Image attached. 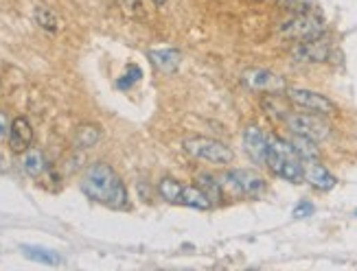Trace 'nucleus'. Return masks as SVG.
<instances>
[{
  "label": "nucleus",
  "mask_w": 357,
  "mask_h": 271,
  "mask_svg": "<svg viewBox=\"0 0 357 271\" xmlns=\"http://www.w3.org/2000/svg\"><path fill=\"white\" fill-rule=\"evenodd\" d=\"M82 190L90 201L103 203L107 208L126 210L130 206L126 184H123V180L116 175V171L105 162H95L86 169L84 180H82Z\"/></svg>",
  "instance_id": "f257e3e1"
},
{
  "label": "nucleus",
  "mask_w": 357,
  "mask_h": 271,
  "mask_svg": "<svg viewBox=\"0 0 357 271\" xmlns=\"http://www.w3.org/2000/svg\"><path fill=\"white\" fill-rule=\"evenodd\" d=\"M266 167L289 184H301L305 180V162L303 157L291 147L289 140L283 138H270L268 147V162Z\"/></svg>",
  "instance_id": "f03ea898"
},
{
  "label": "nucleus",
  "mask_w": 357,
  "mask_h": 271,
  "mask_svg": "<svg viewBox=\"0 0 357 271\" xmlns=\"http://www.w3.org/2000/svg\"><path fill=\"white\" fill-rule=\"evenodd\" d=\"M222 186L232 197L257 199L266 193L268 182L261 178L257 171L250 169H228L222 173Z\"/></svg>",
  "instance_id": "7ed1b4c3"
},
{
  "label": "nucleus",
  "mask_w": 357,
  "mask_h": 271,
  "mask_svg": "<svg viewBox=\"0 0 357 271\" xmlns=\"http://www.w3.org/2000/svg\"><path fill=\"white\" fill-rule=\"evenodd\" d=\"M182 149L189 153L195 160L202 162H211V164H230L235 160V153L232 149H228V145L224 142L208 138V136H191L182 142Z\"/></svg>",
  "instance_id": "20e7f679"
},
{
  "label": "nucleus",
  "mask_w": 357,
  "mask_h": 271,
  "mask_svg": "<svg viewBox=\"0 0 357 271\" xmlns=\"http://www.w3.org/2000/svg\"><path fill=\"white\" fill-rule=\"evenodd\" d=\"M276 33L283 40H291V42L316 40L324 36V22L316 13H294L291 18L278 24Z\"/></svg>",
  "instance_id": "39448f33"
},
{
  "label": "nucleus",
  "mask_w": 357,
  "mask_h": 271,
  "mask_svg": "<svg viewBox=\"0 0 357 271\" xmlns=\"http://www.w3.org/2000/svg\"><path fill=\"white\" fill-rule=\"evenodd\" d=\"M285 125L294 136H303L314 142H322L331 136L329 123L320 114H312V111H309V114H289L285 118Z\"/></svg>",
  "instance_id": "423d86ee"
},
{
  "label": "nucleus",
  "mask_w": 357,
  "mask_h": 271,
  "mask_svg": "<svg viewBox=\"0 0 357 271\" xmlns=\"http://www.w3.org/2000/svg\"><path fill=\"white\" fill-rule=\"evenodd\" d=\"M287 99L291 105H296L305 111H312V114H320V116H331L337 111L335 103L331 99H327L324 94L307 90V88H289L287 90Z\"/></svg>",
  "instance_id": "0eeeda50"
},
{
  "label": "nucleus",
  "mask_w": 357,
  "mask_h": 271,
  "mask_svg": "<svg viewBox=\"0 0 357 271\" xmlns=\"http://www.w3.org/2000/svg\"><path fill=\"white\" fill-rule=\"evenodd\" d=\"M241 84L252 92H268V94H281L287 90V84L281 75H276L266 68H248L241 72Z\"/></svg>",
  "instance_id": "6e6552de"
},
{
  "label": "nucleus",
  "mask_w": 357,
  "mask_h": 271,
  "mask_svg": "<svg viewBox=\"0 0 357 271\" xmlns=\"http://www.w3.org/2000/svg\"><path fill=\"white\" fill-rule=\"evenodd\" d=\"M331 55V44L324 38L298 42L291 49V59L298 63H324Z\"/></svg>",
  "instance_id": "1a4fd4ad"
},
{
  "label": "nucleus",
  "mask_w": 357,
  "mask_h": 271,
  "mask_svg": "<svg viewBox=\"0 0 357 271\" xmlns=\"http://www.w3.org/2000/svg\"><path fill=\"white\" fill-rule=\"evenodd\" d=\"M268 147H270V138L266 136V132L257 125H248L243 132V149L257 167H266Z\"/></svg>",
  "instance_id": "9d476101"
},
{
  "label": "nucleus",
  "mask_w": 357,
  "mask_h": 271,
  "mask_svg": "<svg viewBox=\"0 0 357 271\" xmlns=\"http://www.w3.org/2000/svg\"><path fill=\"white\" fill-rule=\"evenodd\" d=\"M305 182L320 190V193H327V190H333L337 180H335V175L324 167L320 164L318 160H307L305 162Z\"/></svg>",
  "instance_id": "9b49d317"
},
{
  "label": "nucleus",
  "mask_w": 357,
  "mask_h": 271,
  "mask_svg": "<svg viewBox=\"0 0 357 271\" xmlns=\"http://www.w3.org/2000/svg\"><path fill=\"white\" fill-rule=\"evenodd\" d=\"M9 149L13 153H24L33 145V127L24 116H15L11 121V130H9Z\"/></svg>",
  "instance_id": "f8f14e48"
},
{
  "label": "nucleus",
  "mask_w": 357,
  "mask_h": 271,
  "mask_svg": "<svg viewBox=\"0 0 357 271\" xmlns=\"http://www.w3.org/2000/svg\"><path fill=\"white\" fill-rule=\"evenodd\" d=\"M149 59L160 72L169 75V72H176L180 68L182 53L178 49H153V51H149Z\"/></svg>",
  "instance_id": "ddd939ff"
},
{
  "label": "nucleus",
  "mask_w": 357,
  "mask_h": 271,
  "mask_svg": "<svg viewBox=\"0 0 357 271\" xmlns=\"http://www.w3.org/2000/svg\"><path fill=\"white\" fill-rule=\"evenodd\" d=\"M101 140V127L95 123H84L75 130V149H90Z\"/></svg>",
  "instance_id": "4468645a"
},
{
  "label": "nucleus",
  "mask_w": 357,
  "mask_h": 271,
  "mask_svg": "<svg viewBox=\"0 0 357 271\" xmlns=\"http://www.w3.org/2000/svg\"><path fill=\"white\" fill-rule=\"evenodd\" d=\"M46 169H49V164H46V157L40 149H26L22 153V171L29 178H42Z\"/></svg>",
  "instance_id": "2eb2a0df"
},
{
  "label": "nucleus",
  "mask_w": 357,
  "mask_h": 271,
  "mask_svg": "<svg viewBox=\"0 0 357 271\" xmlns=\"http://www.w3.org/2000/svg\"><path fill=\"white\" fill-rule=\"evenodd\" d=\"M180 203L186 206V208H193V210H211L213 208V201L206 197V193L199 186H184Z\"/></svg>",
  "instance_id": "dca6fc26"
},
{
  "label": "nucleus",
  "mask_w": 357,
  "mask_h": 271,
  "mask_svg": "<svg viewBox=\"0 0 357 271\" xmlns=\"http://www.w3.org/2000/svg\"><path fill=\"white\" fill-rule=\"evenodd\" d=\"M24 258L33 261V263H40V265H49V267H57L61 265V256L53 249H46V247H38V245H22L20 247Z\"/></svg>",
  "instance_id": "f3484780"
},
{
  "label": "nucleus",
  "mask_w": 357,
  "mask_h": 271,
  "mask_svg": "<svg viewBox=\"0 0 357 271\" xmlns=\"http://www.w3.org/2000/svg\"><path fill=\"white\" fill-rule=\"evenodd\" d=\"M195 182L206 193V197L213 201V206H217V203L222 201V197H224V186H222V180L220 178H215V175H211V173H199Z\"/></svg>",
  "instance_id": "a211bd4d"
},
{
  "label": "nucleus",
  "mask_w": 357,
  "mask_h": 271,
  "mask_svg": "<svg viewBox=\"0 0 357 271\" xmlns=\"http://www.w3.org/2000/svg\"><path fill=\"white\" fill-rule=\"evenodd\" d=\"M182 190H184V184L178 182L176 178H162L158 182V195L162 197V201L167 203H180L182 199Z\"/></svg>",
  "instance_id": "6ab92c4d"
},
{
  "label": "nucleus",
  "mask_w": 357,
  "mask_h": 271,
  "mask_svg": "<svg viewBox=\"0 0 357 271\" xmlns=\"http://www.w3.org/2000/svg\"><path fill=\"white\" fill-rule=\"evenodd\" d=\"M291 147L296 149V153L303 157V162H307V160H318L320 157V151H318V142H314V140H309V138H303V136H291Z\"/></svg>",
  "instance_id": "aec40b11"
},
{
  "label": "nucleus",
  "mask_w": 357,
  "mask_h": 271,
  "mask_svg": "<svg viewBox=\"0 0 357 271\" xmlns=\"http://www.w3.org/2000/svg\"><path fill=\"white\" fill-rule=\"evenodd\" d=\"M36 22H38L44 31H49V33H55V31L59 29L57 15H55L51 9H46V7H38V9H36Z\"/></svg>",
  "instance_id": "412c9836"
},
{
  "label": "nucleus",
  "mask_w": 357,
  "mask_h": 271,
  "mask_svg": "<svg viewBox=\"0 0 357 271\" xmlns=\"http://www.w3.org/2000/svg\"><path fill=\"white\" fill-rule=\"evenodd\" d=\"M278 5H281L285 11H289L291 15L294 13H314V9H316L314 0H278Z\"/></svg>",
  "instance_id": "4be33fe9"
},
{
  "label": "nucleus",
  "mask_w": 357,
  "mask_h": 271,
  "mask_svg": "<svg viewBox=\"0 0 357 271\" xmlns=\"http://www.w3.org/2000/svg\"><path fill=\"white\" fill-rule=\"evenodd\" d=\"M141 77H143V70L138 68V66H134V63H132V66H128L126 75L119 77L116 88H119V90H130L134 84H138V79H141Z\"/></svg>",
  "instance_id": "5701e85b"
},
{
  "label": "nucleus",
  "mask_w": 357,
  "mask_h": 271,
  "mask_svg": "<svg viewBox=\"0 0 357 271\" xmlns=\"http://www.w3.org/2000/svg\"><path fill=\"white\" fill-rule=\"evenodd\" d=\"M119 7L128 15H132V18L143 15V3H141V0H119Z\"/></svg>",
  "instance_id": "b1692460"
},
{
  "label": "nucleus",
  "mask_w": 357,
  "mask_h": 271,
  "mask_svg": "<svg viewBox=\"0 0 357 271\" xmlns=\"http://www.w3.org/2000/svg\"><path fill=\"white\" fill-rule=\"evenodd\" d=\"M314 212H316V208H314L312 201H298L296 208L291 210V217L294 219H307V217H312Z\"/></svg>",
  "instance_id": "393cba45"
},
{
  "label": "nucleus",
  "mask_w": 357,
  "mask_h": 271,
  "mask_svg": "<svg viewBox=\"0 0 357 271\" xmlns=\"http://www.w3.org/2000/svg\"><path fill=\"white\" fill-rule=\"evenodd\" d=\"M9 130H11V123H9L5 111H0V140L9 138Z\"/></svg>",
  "instance_id": "a878e982"
},
{
  "label": "nucleus",
  "mask_w": 357,
  "mask_h": 271,
  "mask_svg": "<svg viewBox=\"0 0 357 271\" xmlns=\"http://www.w3.org/2000/svg\"><path fill=\"white\" fill-rule=\"evenodd\" d=\"M151 3L156 5V7H165V5H167V0H151Z\"/></svg>",
  "instance_id": "bb28decb"
}]
</instances>
